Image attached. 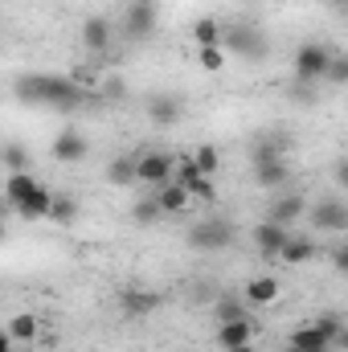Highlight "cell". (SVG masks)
Returning <instances> with one entry per match:
<instances>
[{
	"instance_id": "obj_16",
	"label": "cell",
	"mask_w": 348,
	"mask_h": 352,
	"mask_svg": "<svg viewBox=\"0 0 348 352\" xmlns=\"http://www.w3.org/2000/svg\"><path fill=\"white\" fill-rule=\"evenodd\" d=\"M180 115H184V102L176 94H152L148 98V119L156 127H173V123H180Z\"/></svg>"
},
{
	"instance_id": "obj_5",
	"label": "cell",
	"mask_w": 348,
	"mask_h": 352,
	"mask_svg": "<svg viewBox=\"0 0 348 352\" xmlns=\"http://www.w3.org/2000/svg\"><path fill=\"white\" fill-rule=\"evenodd\" d=\"M188 246L193 250H230L234 246V226L226 221V217H217V213H209L205 221H197L193 230H188Z\"/></svg>"
},
{
	"instance_id": "obj_18",
	"label": "cell",
	"mask_w": 348,
	"mask_h": 352,
	"mask_svg": "<svg viewBox=\"0 0 348 352\" xmlns=\"http://www.w3.org/2000/svg\"><path fill=\"white\" fill-rule=\"evenodd\" d=\"M316 254H320V242H316V238H295V234H291V242L283 246L279 263L283 266H307Z\"/></svg>"
},
{
	"instance_id": "obj_28",
	"label": "cell",
	"mask_w": 348,
	"mask_h": 352,
	"mask_svg": "<svg viewBox=\"0 0 348 352\" xmlns=\"http://www.w3.org/2000/svg\"><path fill=\"white\" fill-rule=\"evenodd\" d=\"M131 221H135V226H152V221H160V205H156V197H140V201L131 205Z\"/></svg>"
},
{
	"instance_id": "obj_25",
	"label": "cell",
	"mask_w": 348,
	"mask_h": 352,
	"mask_svg": "<svg viewBox=\"0 0 348 352\" xmlns=\"http://www.w3.org/2000/svg\"><path fill=\"white\" fill-rule=\"evenodd\" d=\"M0 160H4V168H8V173H29V164H33V156H29V148H25V144H4Z\"/></svg>"
},
{
	"instance_id": "obj_36",
	"label": "cell",
	"mask_w": 348,
	"mask_h": 352,
	"mask_svg": "<svg viewBox=\"0 0 348 352\" xmlns=\"http://www.w3.org/2000/svg\"><path fill=\"white\" fill-rule=\"evenodd\" d=\"M287 352H332V349H287Z\"/></svg>"
},
{
	"instance_id": "obj_19",
	"label": "cell",
	"mask_w": 348,
	"mask_h": 352,
	"mask_svg": "<svg viewBox=\"0 0 348 352\" xmlns=\"http://www.w3.org/2000/svg\"><path fill=\"white\" fill-rule=\"evenodd\" d=\"M254 180H259L262 188H283V184L291 180V164H287V156H279V160H262V164H254Z\"/></svg>"
},
{
	"instance_id": "obj_8",
	"label": "cell",
	"mask_w": 348,
	"mask_h": 352,
	"mask_svg": "<svg viewBox=\"0 0 348 352\" xmlns=\"http://www.w3.org/2000/svg\"><path fill=\"white\" fill-rule=\"evenodd\" d=\"M250 242L259 246V254L279 258V254H283V246L291 242V226H279V221H266V217H262L259 226H254V234H250Z\"/></svg>"
},
{
	"instance_id": "obj_14",
	"label": "cell",
	"mask_w": 348,
	"mask_h": 352,
	"mask_svg": "<svg viewBox=\"0 0 348 352\" xmlns=\"http://www.w3.org/2000/svg\"><path fill=\"white\" fill-rule=\"evenodd\" d=\"M152 197H156V205H160V217H184L188 209H193V197H188V188H180V184H160V188H152Z\"/></svg>"
},
{
	"instance_id": "obj_21",
	"label": "cell",
	"mask_w": 348,
	"mask_h": 352,
	"mask_svg": "<svg viewBox=\"0 0 348 352\" xmlns=\"http://www.w3.org/2000/svg\"><path fill=\"white\" fill-rule=\"evenodd\" d=\"M4 332L12 336V344H17V340H25V344H29V340H37V336H41V324H37V316L21 311V316H12V320H8V328H4Z\"/></svg>"
},
{
	"instance_id": "obj_1",
	"label": "cell",
	"mask_w": 348,
	"mask_h": 352,
	"mask_svg": "<svg viewBox=\"0 0 348 352\" xmlns=\"http://www.w3.org/2000/svg\"><path fill=\"white\" fill-rule=\"evenodd\" d=\"M12 94L25 107H50V111H74L87 102V90L70 74H21L12 82Z\"/></svg>"
},
{
	"instance_id": "obj_27",
	"label": "cell",
	"mask_w": 348,
	"mask_h": 352,
	"mask_svg": "<svg viewBox=\"0 0 348 352\" xmlns=\"http://www.w3.org/2000/svg\"><path fill=\"white\" fill-rule=\"evenodd\" d=\"M197 62H201V70L221 74V70H226V50H221V45H201V50H197Z\"/></svg>"
},
{
	"instance_id": "obj_35",
	"label": "cell",
	"mask_w": 348,
	"mask_h": 352,
	"mask_svg": "<svg viewBox=\"0 0 348 352\" xmlns=\"http://www.w3.org/2000/svg\"><path fill=\"white\" fill-rule=\"evenodd\" d=\"M0 352H12V336H8L4 328H0Z\"/></svg>"
},
{
	"instance_id": "obj_6",
	"label": "cell",
	"mask_w": 348,
	"mask_h": 352,
	"mask_svg": "<svg viewBox=\"0 0 348 352\" xmlns=\"http://www.w3.org/2000/svg\"><path fill=\"white\" fill-rule=\"evenodd\" d=\"M307 221H312V230L316 234H348V205L340 197H324V201H316L307 213H303Z\"/></svg>"
},
{
	"instance_id": "obj_33",
	"label": "cell",
	"mask_w": 348,
	"mask_h": 352,
	"mask_svg": "<svg viewBox=\"0 0 348 352\" xmlns=\"http://www.w3.org/2000/svg\"><path fill=\"white\" fill-rule=\"evenodd\" d=\"M287 94H291V98H299V102H316V87H307V82H295Z\"/></svg>"
},
{
	"instance_id": "obj_34",
	"label": "cell",
	"mask_w": 348,
	"mask_h": 352,
	"mask_svg": "<svg viewBox=\"0 0 348 352\" xmlns=\"http://www.w3.org/2000/svg\"><path fill=\"white\" fill-rule=\"evenodd\" d=\"M332 266H336V270H348V242H336V250H332Z\"/></svg>"
},
{
	"instance_id": "obj_20",
	"label": "cell",
	"mask_w": 348,
	"mask_h": 352,
	"mask_svg": "<svg viewBox=\"0 0 348 352\" xmlns=\"http://www.w3.org/2000/svg\"><path fill=\"white\" fill-rule=\"evenodd\" d=\"M50 221H58V226H70V221H78V201L70 197V192H54L50 197V213H45Z\"/></svg>"
},
{
	"instance_id": "obj_29",
	"label": "cell",
	"mask_w": 348,
	"mask_h": 352,
	"mask_svg": "<svg viewBox=\"0 0 348 352\" xmlns=\"http://www.w3.org/2000/svg\"><path fill=\"white\" fill-rule=\"evenodd\" d=\"M197 176H201V168H197L193 152H188V156H180V160H173V184H180V188H188V184H193Z\"/></svg>"
},
{
	"instance_id": "obj_22",
	"label": "cell",
	"mask_w": 348,
	"mask_h": 352,
	"mask_svg": "<svg viewBox=\"0 0 348 352\" xmlns=\"http://www.w3.org/2000/svg\"><path fill=\"white\" fill-rule=\"evenodd\" d=\"M107 184H115V188H131V184H135V160H131V156L111 160V164H107Z\"/></svg>"
},
{
	"instance_id": "obj_12",
	"label": "cell",
	"mask_w": 348,
	"mask_h": 352,
	"mask_svg": "<svg viewBox=\"0 0 348 352\" xmlns=\"http://www.w3.org/2000/svg\"><path fill=\"white\" fill-rule=\"evenodd\" d=\"M303 213H307V197H303V192H283V197H274V201H270V209H266V221L295 226Z\"/></svg>"
},
{
	"instance_id": "obj_17",
	"label": "cell",
	"mask_w": 348,
	"mask_h": 352,
	"mask_svg": "<svg viewBox=\"0 0 348 352\" xmlns=\"http://www.w3.org/2000/svg\"><path fill=\"white\" fill-rule=\"evenodd\" d=\"M279 295H283V287H279L274 274H259V278L246 283V303H250V307H270Z\"/></svg>"
},
{
	"instance_id": "obj_13",
	"label": "cell",
	"mask_w": 348,
	"mask_h": 352,
	"mask_svg": "<svg viewBox=\"0 0 348 352\" xmlns=\"http://www.w3.org/2000/svg\"><path fill=\"white\" fill-rule=\"evenodd\" d=\"M160 307V295L156 291H144V287H127L123 295H119V311L127 316V320H144V316H152Z\"/></svg>"
},
{
	"instance_id": "obj_39",
	"label": "cell",
	"mask_w": 348,
	"mask_h": 352,
	"mask_svg": "<svg viewBox=\"0 0 348 352\" xmlns=\"http://www.w3.org/2000/svg\"><path fill=\"white\" fill-rule=\"evenodd\" d=\"M131 4H156V0H131Z\"/></svg>"
},
{
	"instance_id": "obj_37",
	"label": "cell",
	"mask_w": 348,
	"mask_h": 352,
	"mask_svg": "<svg viewBox=\"0 0 348 352\" xmlns=\"http://www.w3.org/2000/svg\"><path fill=\"white\" fill-rule=\"evenodd\" d=\"M230 352H254V344H238V349H230Z\"/></svg>"
},
{
	"instance_id": "obj_26",
	"label": "cell",
	"mask_w": 348,
	"mask_h": 352,
	"mask_svg": "<svg viewBox=\"0 0 348 352\" xmlns=\"http://www.w3.org/2000/svg\"><path fill=\"white\" fill-rule=\"evenodd\" d=\"M193 160H197L201 176H217V168H221V152H217V144H201V148L193 152Z\"/></svg>"
},
{
	"instance_id": "obj_32",
	"label": "cell",
	"mask_w": 348,
	"mask_h": 352,
	"mask_svg": "<svg viewBox=\"0 0 348 352\" xmlns=\"http://www.w3.org/2000/svg\"><path fill=\"white\" fill-rule=\"evenodd\" d=\"M324 82H332V87H345L348 82V58L345 54H332V62L324 70Z\"/></svg>"
},
{
	"instance_id": "obj_7",
	"label": "cell",
	"mask_w": 348,
	"mask_h": 352,
	"mask_svg": "<svg viewBox=\"0 0 348 352\" xmlns=\"http://www.w3.org/2000/svg\"><path fill=\"white\" fill-rule=\"evenodd\" d=\"M168 180H173V156L168 152H144V156H135V184L160 188Z\"/></svg>"
},
{
	"instance_id": "obj_15",
	"label": "cell",
	"mask_w": 348,
	"mask_h": 352,
	"mask_svg": "<svg viewBox=\"0 0 348 352\" xmlns=\"http://www.w3.org/2000/svg\"><path fill=\"white\" fill-rule=\"evenodd\" d=\"M78 37H83V45H87V54H107V50L115 45V29H111L107 16H87Z\"/></svg>"
},
{
	"instance_id": "obj_2",
	"label": "cell",
	"mask_w": 348,
	"mask_h": 352,
	"mask_svg": "<svg viewBox=\"0 0 348 352\" xmlns=\"http://www.w3.org/2000/svg\"><path fill=\"white\" fill-rule=\"evenodd\" d=\"M50 188L37 180L33 173H8L4 180V201L25 217V221H41L45 213H50Z\"/></svg>"
},
{
	"instance_id": "obj_9",
	"label": "cell",
	"mask_w": 348,
	"mask_h": 352,
	"mask_svg": "<svg viewBox=\"0 0 348 352\" xmlns=\"http://www.w3.org/2000/svg\"><path fill=\"white\" fill-rule=\"evenodd\" d=\"M213 344L221 352L238 349V344H254V320L250 316H238V320H226V324H217V332H213Z\"/></svg>"
},
{
	"instance_id": "obj_24",
	"label": "cell",
	"mask_w": 348,
	"mask_h": 352,
	"mask_svg": "<svg viewBox=\"0 0 348 352\" xmlns=\"http://www.w3.org/2000/svg\"><path fill=\"white\" fill-rule=\"evenodd\" d=\"M287 349H328V340L320 336L316 324H303V328H295V332L287 336Z\"/></svg>"
},
{
	"instance_id": "obj_11",
	"label": "cell",
	"mask_w": 348,
	"mask_h": 352,
	"mask_svg": "<svg viewBox=\"0 0 348 352\" xmlns=\"http://www.w3.org/2000/svg\"><path fill=\"white\" fill-rule=\"evenodd\" d=\"M123 33L131 41H148L156 33V4H131L123 12Z\"/></svg>"
},
{
	"instance_id": "obj_30",
	"label": "cell",
	"mask_w": 348,
	"mask_h": 352,
	"mask_svg": "<svg viewBox=\"0 0 348 352\" xmlns=\"http://www.w3.org/2000/svg\"><path fill=\"white\" fill-rule=\"evenodd\" d=\"M188 197L201 201V205H217V184H213V176H197V180L188 184Z\"/></svg>"
},
{
	"instance_id": "obj_38",
	"label": "cell",
	"mask_w": 348,
	"mask_h": 352,
	"mask_svg": "<svg viewBox=\"0 0 348 352\" xmlns=\"http://www.w3.org/2000/svg\"><path fill=\"white\" fill-rule=\"evenodd\" d=\"M4 234H8V226H4V217H0V242H4Z\"/></svg>"
},
{
	"instance_id": "obj_10",
	"label": "cell",
	"mask_w": 348,
	"mask_h": 352,
	"mask_svg": "<svg viewBox=\"0 0 348 352\" xmlns=\"http://www.w3.org/2000/svg\"><path fill=\"white\" fill-rule=\"evenodd\" d=\"M87 152H90V144H87V135H83V131L66 127V131H58V135H54V160H58V164H83V160H87Z\"/></svg>"
},
{
	"instance_id": "obj_23",
	"label": "cell",
	"mask_w": 348,
	"mask_h": 352,
	"mask_svg": "<svg viewBox=\"0 0 348 352\" xmlns=\"http://www.w3.org/2000/svg\"><path fill=\"white\" fill-rule=\"evenodd\" d=\"M193 41H197V50H201V45H221V21H217V16L193 21Z\"/></svg>"
},
{
	"instance_id": "obj_4",
	"label": "cell",
	"mask_w": 348,
	"mask_h": 352,
	"mask_svg": "<svg viewBox=\"0 0 348 352\" xmlns=\"http://www.w3.org/2000/svg\"><path fill=\"white\" fill-rule=\"evenodd\" d=\"M332 62V50L324 41H303L295 50V82H307V87H320L324 82V70Z\"/></svg>"
},
{
	"instance_id": "obj_3",
	"label": "cell",
	"mask_w": 348,
	"mask_h": 352,
	"mask_svg": "<svg viewBox=\"0 0 348 352\" xmlns=\"http://www.w3.org/2000/svg\"><path fill=\"white\" fill-rule=\"evenodd\" d=\"M221 50L246 58V62H262L270 50H266V33L259 25H221Z\"/></svg>"
},
{
	"instance_id": "obj_31",
	"label": "cell",
	"mask_w": 348,
	"mask_h": 352,
	"mask_svg": "<svg viewBox=\"0 0 348 352\" xmlns=\"http://www.w3.org/2000/svg\"><path fill=\"white\" fill-rule=\"evenodd\" d=\"M238 316H246V303H242V299H217V303H213V320H217V324L238 320Z\"/></svg>"
}]
</instances>
